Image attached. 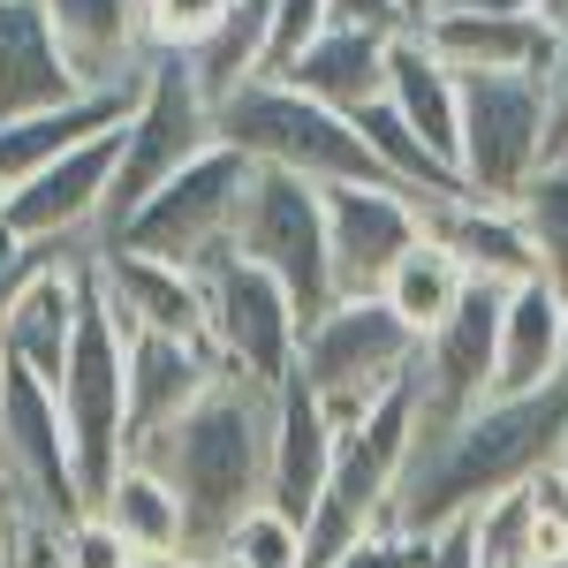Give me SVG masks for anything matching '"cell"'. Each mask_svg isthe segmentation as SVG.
Instances as JSON below:
<instances>
[{"instance_id":"6da1fadb","label":"cell","mask_w":568,"mask_h":568,"mask_svg":"<svg viewBox=\"0 0 568 568\" xmlns=\"http://www.w3.org/2000/svg\"><path fill=\"white\" fill-rule=\"evenodd\" d=\"M561 433H568V372L554 387L493 394V402L447 417V425H417L387 524L409 530V538H433V530L478 516L493 493H516L538 470H554Z\"/></svg>"},{"instance_id":"7a4b0ae2","label":"cell","mask_w":568,"mask_h":568,"mask_svg":"<svg viewBox=\"0 0 568 568\" xmlns=\"http://www.w3.org/2000/svg\"><path fill=\"white\" fill-rule=\"evenodd\" d=\"M152 470H168V485L190 508V554L213 561L227 546V530L265 500V470H273V387L220 372L213 387L182 409L175 425L136 447Z\"/></svg>"},{"instance_id":"3957f363","label":"cell","mask_w":568,"mask_h":568,"mask_svg":"<svg viewBox=\"0 0 568 568\" xmlns=\"http://www.w3.org/2000/svg\"><path fill=\"white\" fill-rule=\"evenodd\" d=\"M220 136L251 152L258 168H288L311 182H387L372 136L356 130L349 106H326L288 77H251L243 91L220 99Z\"/></svg>"},{"instance_id":"277c9868","label":"cell","mask_w":568,"mask_h":568,"mask_svg":"<svg viewBox=\"0 0 568 568\" xmlns=\"http://www.w3.org/2000/svg\"><path fill=\"white\" fill-rule=\"evenodd\" d=\"M417 349H425V334H417L387 296H342L334 311H318L304 326L296 372L318 387L326 417L349 433L356 417H372L394 387L417 379Z\"/></svg>"},{"instance_id":"5b68a950","label":"cell","mask_w":568,"mask_h":568,"mask_svg":"<svg viewBox=\"0 0 568 568\" xmlns=\"http://www.w3.org/2000/svg\"><path fill=\"white\" fill-rule=\"evenodd\" d=\"M409 439H417V379L394 387L372 417H356L342 447H334V470H326V493L304 524V568L342 561L356 538L387 524L394 493H402V470H409Z\"/></svg>"},{"instance_id":"8992f818","label":"cell","mask_w":568,"mask_h":568,"mask_svg":"<svg viewBox=\"0 0 568 568\" xmlns=\"http://www.w3.org/2000/svg\"><path fill=\"white\" fill-rule=\"evenodd\" d=\"M205 144H220V106L213 91L197 84L190 53H160L152 77L136 91L130 122H122V168H114V197H106V220H99V251L130 227V213L160 190L168 175H182Z\"/></svg>"},{"instance_id":"52a82bcc","label":"cell","mask_w":568,"mask_h":568,"mask_svg":"<svg viewBox=\"0 0 568 568\" xmlns=\"http://www.w3.org/2000/svg\"><path fill=\"white\" fill-rule=\"evenodd\" d=\"M0 500H16L31 524L53 530H69L91 508L61 394H53V379L23 372V364H0Z\"/></svg>"},{"instance_id":"ba28073f","label":"cell","mask_w":568,"mask_h":568,"mask_svg":"<svg viewBox=\"0 0 568 568\" xmlns=\"http://www.w3.org/2000/svg\"><path fill=\"white\" fill-rule=\"evenodd\" d=\"M53 394H61L69 439H77V470H84L91 500H99L106 478L130 463V326H122V311L106 304L99 265H91L84 318H77V349H69V372H61Z\"/></svg>"},{"instance_id":"9c48e42d","label":"cell","mask_w":568,"mask_h":568,"mask_svg":"<svg viewBox=\"0 0 568 568\" xmlns=\"http://www.w3.org/2000/svg\"><path fill=\"white\" fill-rule=\"evenodd\" d=\"M554 160V77L463 69V182L470 197H524Z\"/></svg>"},{"instance_id":"30bf717a","label":"cell","mask_w":568,"mask_h":568,"mask_svg":"<svg viewBox=\"0 0 568 568\" xmlns=\"http://www.w3.org/2000/svg\"><path fill=\"white\" fill-rule=\"evenodd\" d=\"M235 251L258 258L304 311V326L318 311L342 304L334 288V235H326V182L288 175V168H258L243 220H235Z\"/></svg>"},{"instance_id":"8fae6325","label":"cell","mask_w":568,"mask_h":568,"mask_svg":"<svg viewBox=\"0 0 568 568\" xmlns=\"http://www.w3.org/2000/svg\"><path fill=\"white\" fill-rule=\"evenodd\" d=\"M251 175H258V160L251 152H235L227 136L205 144L182 175H168L144 205L130 213V227L114 235V243H130V251H152V258H182V265H205L213 251L235 243V220H243V197H251ZM106 243V251H114Z\"/></svg>"},{"instance_id":"7c38bea8","label":"cell","mask_w":568,"mask_h":568,"mask_svg":"<svg viewBox=\"0 0 568 568\" xmlns=\"http://www.w3.org/2000/svg\"><path fill=\"white\" fill-rule=\"evenodd\" d=\"M197 281H205V342L220 349V364L258 379V387H281L296 372V349H304L296 296L258 258H243L235 243L197 265Z\"/></svg>"},{"instance_id":"4fadbf2b","label":"cell","mask_w":568,"mask_h":568,"mask_svg":"<svg viewBox=\"0 0 568 568\" xmlns=\"http://www.w3.org/2000/svg\"><path fill=\"white\" fill-rule=\"evenodd\" d=\"M516 281H470L417 349V425H447L500 394V311Z\"/></svg>"},{"instance_id":"5bb4252c","label":"cell","mask_w":568,"mask_h":568,"mask_svg":"<svg viewBox=\"0 0 568 568\" xmlns=\"http://www.w3.org/2000/svg\"><path fill=\"white\" fill-rule=\"evenodd\" d=\"M114 168H122V122L69 144L61 160H45L39 175H23L16 190H0V227L23 235V243H99Z\"/></svg>"},{"instance_id":"9a60e30c","label":"cell","mask_w":568,"mask_h":568,"mask_svg":"<svg viewBox=\"0 0 568 568\" xmlns=\"http://www.w3.org/2000/svg\"><path fill=\"white\" fill-rule=\"evenodd\" d=\"M326 235H334V288L379 296L402 251L433 235V205L402 182H326Z\"/></svg>"},{"instance_id":"2e32d148","label":"cell","mask_w":568,"mask_h":568,"mask_svg":"<svg viewBox=\"0 0 568 568\" xmlns=\"http://www.w3.org/2000/svg\"><path fill=\"white\" fill-rule=\"evenodd\" d=\"M45 16H53L61 53L84 91H144L152 61H160L144 0H45Z\"/></svg>"},{"instance_id":"e0dca14e","label":"cell","mask_w":568,"mask_h":568,"mask_svg":"<svg viewBox=\"0 0 568 568\" xmlns=\"http://www.w3.org/2000/svg\"><path fill=\"white\" fill-rule=\"evenodd\" d=\"M334 447H342V425L326 417V402H318V387H311L304 372H288L273 387V470H265V500L311 524V508L326 493V470H334Z\"/></svg>"},{"instance_id":"ac0fdd59","label":"cell","mask_w":568,"mask_h":568,"mask_svg":"<svg viewBox=\"0 0 568 568\" xmlns=\"http://www.w3.org/2000/svg\"><path fill=\"white\" fill-rule=\"evenodd\" d=\"M99 288H106V304L122 311L130 334L152 326V334H190V342H205V281H197V265L114 243V251H99Z\"/></svg>"},{"instance_id":"d6986e66","label":"cell","mask_w":568,"mask_h":568,"mask_svg":"<svg viewBox=\"0 0 568 568\" xmlns=\"http://www.w3.org/2000/svg\"><path fill=\"white\" fill-rule=\"evenodd\" d=\"M417 31H425L433 53H439V61H455V69H530V77H554V61H561V23H554V16L425 8Z\"/></svg>"},{"instance_id":"ffe728a7","label":"cell","mask_w":568,"mask_h":568,"mask_svg":"<svg viewBox=\"0 0 568 568\" xmlns=\"http://www.w3.org/2000/svg\"><path fill=\"white\" fill-rule=\"evenodd\" d=\"M220 372V349L213 342H190V334H130V455L144 439L160 433V425H175L182 409L197 402V394L213 387Z\"/></svg>"},{"instance_id":"44dd1931","label":"cell","mask_w":568,"mask_h":568,"mask_svg":"<svg viewBox=\"0 0 568 568\" xmlns=\"http://www.w3.org/2000/svg\"><path fill=\"white\" fill-rule=\"evenodd\" d=\"M61 99H84L61 31L45 16V0H0V122L8 114H39Z\"/></svg>"},{"instance_id":"7402d4cb","label":"cell","mask_w":568,"mask_h":568,"mask_svg":"<svg viewBox=\"0 0 568 568\" xmlns=\"http://www.w3.org/2000/svg\"><path fill=\"white\" fill-rule=\"evenodd\" d=\"M561 372H568V288L530 273L508 288V311H500V394L554 387Z\"/></svg>"},{"instance_id":"603a6c76","label":"cell","mask_w":568,"mask_h":568,"mask_svg":"<svg viewBox=\"0 0 568 568\" xmlns=\"http://www.w3.org/2000/svg\"><path fill=\"white\" fill-rule=\"evenodd\" d=\"M387 99L409 114V130L433 144L439 160L463 168V69L439 61L425 31H402L387 53Z\"/></svg>"},{"instance_id":"cb8c5ba5","label":"cell","mask_w":568,"mask_h":568,"mask_svg":"<svg viewBox=\"0 0 568 568\" xmlns=\"http://www.w3.org/2000/svg\"><path fill=\"white\" fill-rule=\"evenodd\" d=\"M136 91H84V99H61V106H39V114H8L0 122V190H16L23 175H39L45 160H61L69 144L130 122Z\"/></svg>"},{"instance_id":"d4e9b609","label":"cell","mask_w":568,"mask_h":568,"mask_svg":"<svg viewBox=\"0 0 568 568\" xmlns=\"http://www.w3.org/2000/svg\"><path fill=\"white\" fill-rule=\"evenodd\" d=\"M433 235L470 265V281H530L538 273V243H530L516 197H455V205H433Z\"/></svg>"},{"instance_id":"484cf974","label":"cell","mask_w":568,"mask_h":568,"mask_svg":"<svg viewBox=\"0 0 568 568\" xmlns=\"http://www.w3.org/2000/svg\"><path fill=\"white\" fill-rule=\"evenodd\" d=\"M387 53L394 39H379V31H349V23H326L318 39L281 69L288 84H304L311 99H326V106H364V99H379L387 91Z\"/></svg>"},{"instance_id":"4316f807","label":"cell","mask_w":568,"mask_h":568,"mask_svg":"<svg viewBox=\"0 0 568 568\" xmlns=\"http://www.w3.org/2000/svg\"><path fill=\"white\" fill-rule=\"evenodd\" d=\"M91 508L122 530L136 554H144V546H190V508H182V493L168 485V470H152L144 455H130Z\"/></svg>"},{"instance_id":"83f0119b","label":"cell","mask_w":568,"mask_h":568,"mask_svg":"<svg viewBox=\"0 0 568 568\" xmlns=\"http://www.w3.org/2000/svg\"><path fill=\"white\" fill-rule=\"evenodd\" d=\"M265 53H273V0H235L213 31L190 45V69H197V84L213 91V106H220L227 91L265 77Z\"/></svg>"},{"instance_id":"f1b7e54d","label":"cell","mask_w":568,"mask_h":568,"mask_svg":"<svg viewBox=\"0 0 568 568\" xmlns=\"http://www.w3.org/2000/svg\"><path fill=\"white\" fill-rule=\"evenodd\" d=\"M463 288H470V265L455 258V251H447L439 235H425L417 251H402V265L387 273V288H379V296H387V304L402 311V318H409L417 334H433L439 318L463 304Z\"/></svg>"},{"instance_id":"f546056e","label":"cell","mask_w":568,"mask_h":568,"mask_svg":"<svg viewBox=\"0 0 568 568\" xmlns=\"http://www.w3.org/2000/svg\"><path fill=\"white\" fill-rule=\"evenodd\" d=\"M516 213H524L530 243H538V273H546L554 288H568V160H546V168L524 182Z\"/></svg>"},{"instance_id":"4dcf8cb0","label":"cell","mask_w":568,"mask_h":568,"mask_svg":"<svg viewBox=\"0 0 568 568\" xmlns=\"http://www.w3.org/2000/svg\"><path fill=\"white\" fill-rule=\"evenodd\" d=\"M227 554H243V561H258V568H304V516L258 500L243 524L227 530Z\"/></svg>"},{"instance_id":"1f68e13d","label":"cell","mask_w":568,"mask_h":568,"mask_svg":"<svg viewBox=\"0 0 568 568\" xmlns=\"http://www.w3.org/2000/svg\"><path fill=\"white\" fill-rule=\"evenodd\" d=\"M235 0H144V16H152V39L160 53H190V45L213 31L220 16H227Z\"/></svg>"},{"instance_id":"d6a6232c","label":"cell","mask_w":568,"mask_h":568,"mask_svg":"<svg viewBox=\"0 0 568 568\" xmlns=\"http://www.w3.org/2000/svg\"><path fill=\"white\" fill-rule=\"evenodd\" d=\"M61 561H69V568H130V561H136V546H130V538H122L114 524H106L99 508H84L77 524L61 530Z\"/></svg>"},{"instance_id":"836d02e7","label":"cell","mask_w":568,"mask_h":568,"mask_svg":"<svg viewBox=\"0 0 568 568\" xmlns=\"http://www.w3.org/2000/svg\"><path fill=\"white\" fill-rule=\"evenodd\" d=\"M326 23H334L326 0H273V53H265V77H281V69H288Z\"/></svg>"},{"instance_id":"e575fe53","label":"cell","mask_w":568,"mask_h":568,"mask_svg":"<svg viewBox=\"0 0 568 568\" xmlns=\"http://www.w3.org/2000/svg\"><path fill=\"white\" fill-rule=\"evenodd\" d=\"M425 546L433 538H409V530H394V524H379L372 538H356L342 561H326V568H425Z\"/></svg>"},{"instance_id":"d590c367","label":"cell","mask_w":568,"mask_h":568,"mask_svg":"<svg viewBox=\"0 0 568 568\" xmlns=\"http://www.w3.org/2000/svg\"><path fill=\"white\" fill-rule=\"evenodd\" d=\"M53 251H77V243H23V235H8V227H0V318H8V304L23 296V281H31ZM91 251H99V243H91Z\"/></svg>"},{"instance_id":"8d00e7d4","label":"cell","mask_w":568,"mask_h":568,"mask_svg":"<svg viewBox=\"0 0 568 568\" xmlns=\"http://www.w3.org/2000/svg\"><path fill=\"white\" fill-rule=\"evenodd\" d=\"M326 16L349 23V31H379V39L417 31V8H409V0H326Z\"/></svg>"},{"instance_id":"74e56055","label":"cell","mask_w":568,"mask_h":568,"mask_svg":"<svg viewBox=\"0 0 568 568\" xmlns=\"http://www.w3.org/2000/svg\"><path fill=\"white\" fill-rule=\"evenodd\" d=\"M425 568H485V554H478V524L463 516V524L433 530V546H425Z\"/></svg>"},{"instance_id":"f35d334b","label":"cell","mask_w":568,"mask_h":568,"mask_svg":"<svg viewBox=\"0 0 568 568\" xmlns=\"http://www.w3.org/2000/svg\"><path fill=\"white\" fill-rule=\"evenodd\" d=\"M554 160H568V23H561V61H554Z\"/></svg>"},{"instance_id":"ab89813d","label":"cell","mask_w":568,"mask_h":568,"mask_svg":"<svg viewBox=\"0 0 568 568\" xmlns=\"http://www.w3.org/2000/svg\"><path fill=\"white\" fill-rule=\"evenodd\" d=\"M130 568H205V561H197L190 546H144V554H136Z\"/></svg>"},{"instance_id":"60d3db41","label":"cell","mask_w":568,"mask_h":568,"mask_svg":"<svg viewBox=\"0 0 568 568\" xmlns=\"http://www.w3.org/2000/svg\"><path fill=\"white\" fill-rule=\"evenodd\" d=\"M205 568H258V561H243V554H227V546H220V554H213Z\"/></svg>"},{"instance_id":"b9f144b4","label":"cell","mask_w":568,"mask_h":568,"mask_svg":"<svg viewBox=\"0 0 568 568\" xmlns=\"http://www.w3.org/2000/svg\"><path fill=\"white\" fill-rule=\"evenodd\" d=\"M554 478L568 485V433H561V455H554Z\"/></svg>"},{"instance_id":"7bdbcfd3","label":"cell","mask_w":568,"mask_h":568,"mask_svg":"<svg viewBox=\"0 0 568 568\" xmlns=\"http://www.w3.org/2000/svg\"><path fill=\"white\" fill-rule=\"evenodd\" d=\"M530 568H568V554H538V561H530Z\"/></svg>"}]
</instances>
